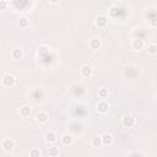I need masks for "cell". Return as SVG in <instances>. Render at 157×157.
<instances>
[{"instance_id": "6da1fadb", "label": "cell", "mask_w": 157, "mask_h": 157, "mask_svg": "<svg viewBox=\"0 0 157 157\" xmlns=\"http://www.w3.org/2000/svg\"><path fill=\"white\" fill-rule=\"evenodd\" d=\"M123 76L130 80H135L140 76V67L136 65H126L123 67Z\"/></svg>"}, {"instance_id": "7a4b0ae2", "label": "cell", "mask_w": 157, "mask_h": 157, "mask_svg": "<svg viewBox=\"0 0 157 157\" xmlns=\"http://www.w3.org/2000/svg\"><path fill=\"white\" fill-rule=\"evenodd\" d=\"M31 98H32L33 102L40 103V102H43L44 98H45V92H44L40 87H34V88H32V91H31Z\"/></svg>"}, {"instance_id": "3957f363", "label": "cell", "mask_w": 157, "mask_h": 157, "mask_svg": "<svg viewBox=\"0 0 157 157\" xmlns=\"http://www.w3.org/2000/svg\"><path fill=\"white\" fill-rule=\"evenodd\" d=\"M1 85L4 87H7V88H11L16 85V77L11 74H5L1 78Z\"/></svg>"}, {"instance_id": "277c9868", "label": "cell", "mask_w": 157, "mask_h": 157, "mask_svg": "<svg viewBox=\"0 0 157 157\" xmlns=\"http://www.w3.org/2000/svg\"><path fill=\"white\" fill-rule=\"evenodd\" d=\"M85 92H86V90H85V86L82 83H75V85L71 86V93L75 97L81 98V97L85 96Z\"/></svg>"}, {"instance_id": "5b68a950", "label": "cell", "mask_w": 157, "mask_h": 157, "mask_svg": "<svg viewBox=\"0 0 157 157\" xmlns=\"http://www.w3.org/2000/svg\"><path fill=\"white\" fill-rule=\"evenodd\" d=\"M135 124H136V120L131 115H124L121 118V126L125 129H131L135 126Z\"/></svg>"}, {"instance_id": "8992f818", "label": "cell", "mask_w": 157, "mask_h": 157, "mask_svg": "<svg viewBox=\"0 0 157 157\" xmlns=\"http://www.w3.org/2000/svg\"><path fill=\"white\" fill-rule=\"evenodd\" d=\"M80 75L85 78H90L92 77L93 75V67L90 65V64H83L81 67H80Z\"/></svg>"}, {"instance_id": "52a82bcc", "label": "cell", "mask_w": 157, "mask_h": 157, "mask_svg": "<svg viewBox=\"0 0 157 157\" xmlns=\"http://www.w3.org/2000/svg\"><path fill=\"white\" fill-rule=\"evenodd\" d=\"M1 148H2L5 152L12 151V150L15 148V142H13V140H11V139H9V137L2 139V140H1Z\"/></svg>"}, {"instance_id": "ba28073f", "label": "cell", "mask_w": 157, "mask_h": 157, "mask_svg": "<svg viewBox=\"0 0 157 157\" xmlns=\"http://www.w3.org/2000/svg\"><path fill=\"white\" fill-rule=\"evenodd\" d=\"M97 112L99 114H107L109 112V103L105 99H101L97 103Z\"/></svg>"}, {"instance_id": "9c48e42d", "label": "cell", "mask_w": 157, "mask_h": 157, "mask_svg": "<svg viewBox=\"0 0 157 157\" xmlns=\"http://www.w3.org/2000/svg\"><path fill=\"white\" fill-rule=\"evenodd\" d=\"M60 141L64 146H70L74 144V134L72 132H65L61 135L60 137Z\"/></svg>"}, {"instance_id": "30bf717a", "label": "cell", "mask_w": 157, "mask_h": 157, "mask_svg": "<svg viewBox=\"0 0 157 157\" xmlns=\"http://www.w3.org/2000/svg\"><path fill=\"white\" fill-rule=\"evenodd\" d=\"M88 45H90V48L92 50H98V49L102 48V39L99 37H93V38L90 39Z\"/></svg>"}, {"instance_id": "8fae6325", "label": "cell", "mask_w": 157, "mask_h": 157, "mask_svg": "<svg viewBox=\"0 0 157 157\" xmlns=\"http://www.w3.org/2000/svg\"><path fill=\"white\" fill-rule=\"evenodd\" d=\"M131 48H132L134 50H141V49H144V48H145V40L134 37V38L131 39Z\"/></svg>"}, {"instance_id": "7c38bea8", "label": "cell", "mask_w": 157, "mask_h": 157, "mask_svg": "<svg viewBox=\"0 0 157 157\" xmlns=\"http://www.w3.org/2000/svg\"><path fill=\"white\" fill-rule=\"evenodd\" d=\"M134 37L146 40V39L150 37V34H148V32H147L146 29H142V28H135V31H134Z\"/></svg>"}, {"instance_id": "4fadbf2b", "label": "cell", "mask_w": 157, "mask_h": 157, "mask_svg": "<svg viewBox=\"0 0 157 157\" xmlns=\"http://www.w3.org/2000/svg\"><path fill=\"white\" fill-rule=\"evenodd\" d=\"M94 25L98 27V28H105L108 26V18L105 16H98L96 17L94 20Z\"/></svg>"}, {"instance_id": "5bb4252c", "label": "cell", "mask_w": 157, "mask_h": 157, "mask_svg": "<svg viewBox=\"0 0 157 157\" xmlns=\"http://www.w3.org/2000/svg\"><path fill=\"white\" fill-rule=\"evenodd\" d=\"M36 120H37V123H39V124H45L48 120H49V115H48V113L47 112H38L37 114H36Z\"/></svg>"}, {"instance_id": "9a60e30c", "label": "cell", "mask_w": 157, "mask_h": 157, "mask_svg": "<svg viewBox=\"0 0 157 157\" xmlns=\"http://www.w3.org/2000/svg\"><path fill=\"white\" fill-rule=\"evenodd\" d=\"M18 114H20L21 118H28L31 115V107L28 104H23L22 107H20Z\"/></svg>"}, {"instance_id": "2e32d148", "label": "cell", "mask_w": 157, "mask_h": 157, "mask_svg": "<svg viewBox=\"0 0 157 157\" xmlns=\"http://www.w3.org/2000/svg\"><path fill=\"white\" fill-rule=\"evenodd\" d=\"M44 139L49 144H55L58 141V136H56V134L54 131H47L45 135H44Z\"/></svg>"}, {"instance_id": "e0dca14e", "label": "cell", "mask_w": 157, "mask_h": 157, "mask_svg": "<svg viewBox=\"0 0 157 157\" xmlns=\"http://www.w3.org/2000/svg\"><path fill=\"white\" fill-rule=\"evenodd\" d=\"M113 141H114V139H113V135H112V134L104 132V134L102 135L103 146H110V145H113Z\"/></svg>"}, {"instance_id": "ac0fdd59", "label": "cell", "mask_w": 157, "mask_h": 157, "mask_svg": "<svg viewBox=\"0 0 157 157\" xmlns=\"http://www.w3.org/2000/svg\"><path fill=\"white\" fill-rule=\"evenodd\" d=\"M82 131H83L82 124H78V123L70 124V132H72V134H81Z\"/></svg>"}, {"instance_id": "d6986e66", "label": "cell", "mask_w": 157, "mask_h": 157, "mask_svg": "<svg viewBox=\"0 0 157 157\" xmlns=\"http://www.w3.org/2000/svg\"><path fill=\"white\" fill-rule=\"evenodd\" d=\"M11 56H12V59H15V60H20V59H22V56H23V50H22L21 48H13L12 52H11Z\"/></svg>"}, {"instance_id": "ffe728a7", "label": "cell", "mask_w": 157, "mask_h": 157, "mask_svg": "<svg viewBox=\"0 0 157 157\" xmlns=\"http://www.w3.org/2000/svg\"><path fill=\"white\" fill-rule=\"evenodd\" d=\"M145 49H146V53L150 54V55L157 54V44H156V43H148V44L145 47Z\"/></svg>"}, {"instance_id": "44dd1931", "label": "cell", "mask_w": 157, "mask_h": 157, "mask_svg": "<svg viewBox=\"0 0 157 157\" xmlns=\"http://www.w3.org/2000/svg\"><path fill=\"white\" fill-rule=\"evenodd\" d=\"M98 97H99L101 99H107V98L109 97V90L105 88V87L99 88V90H98Z\"/></svg>"}, {"instance_id": "7402d4cb", "label": "cell", "mask_w": 157, "mask_h": 157, "mask_svg": "<svg viewBox=\"0 0 157 157\" xmlns=\"http://www.w3.org/2000/svg\"><path fill=\"white\" fill-rule=\"evenodd\" d=\"M91 145H92V147H96V148L102 147V146H103L102 136H96V137H93V139H92V141H91Z\"/></svg>"}, {"instance_id": "603a6c76", "label": "cell", "mask_w": 157, "mask_h": 157, "mask_svg": "<svg viewBox=\"0 0 157 157\" xmlns=\"http://www.w3.org/2000/svg\"><path fill=\"white\" fill-rule=\"evenodd\" d=\"M29 26V20L27 18V17H21L20 20H18V27L20 28H27Z\"/></svg>"}, {"instance_id": "cb8c5ba5", "label": "cell", "mask_w": 157, "mask_h": 157, "mask_svg": "<svg viewBox=\"0 0 157 157\" xmlns=\"http://www.w3.org/2000/svg\"><path fill=\"white\" fill-rule=\"evenodd\" d=\"M59 148L56 147V146H52V147H49L48 148V155L50 156V157H58L59 156Z\"/></svg>"}, {"instance_id": "d4e9b609", "label": "cell", "mask_w": 157, "mask_h": 157, "mask_svg": "<svg viewBox=\"0 0 157 157\" xmlns=\"http://www.w3.org/2000/svg\"><path fill=\"white\" fill-rule=\"evenodd\" d=\"M50 52V49L48 48V47H45V45H42V47H39L38 48V54L40 55V56H44L47 53H49Z\"/></svg>"}, {"instance_id": "484cf974", "label": "cell", "mask_w": 157, "mask_h": 157, "mask_svg": "<svg viewBox=\"0 0 157 157\" xmlns=\"http://www.w3.org/2000/svg\"><path fill=\"white\" fill-rule=\"evenodd\" d=\"M40 155H42V152H40L39 148H32L28 153L29 157H40Z\"/></svg>"}, {"instance_id": "4316f807", "label": "cell", "mask_w": 157, "mask_h": 157, "mask_svg": "<svg viewBox=\"0 0 157 157\" xmlns=\"http://www.w3.org/2000/svg\"><path fill=\"white\" fill-rule=\"evenodd\" d=\"M129 156H144L145 153L144 152H140V151H134V152H130V153H128Z\"/></svg>"}, {"instance_id": "83f0119b", "label": "cell", "mask_w": 157, "mask_h": 157, "mask_svg": "<svg viewBox=\"0 0 157 157\" xmlns=\"http://www.w3.org/2000/svg\"><path fill=\"white\" fill-rule=\"evenodd\" d=\"M0 9H1V10H5V9H6V1H5V0H1V4H0Z\"/></svg>"}, {"instance_id": "f1b7e54d", "label": "cell", "mask_w": 157, "mask_h": 157, "mask_svg": "<svg viewBox=\"0 0 157 157\" xmlns=\"http://www.w3.org/2000/svg\"><path fill=\"white\" fill-rule=\"evenodd\" d=\"M50 4H58L59 2V0H48Z\"/></svg>"}, {"instance_id": "f546056e", "label": "cell", "mask_w": 157, "mask_h": 157, "mask_svg": "<svg viewBox=\"0 0 157 157\" xmlns=\"http://www.w3.org/2000/svg\"><path fill=\"white\" fill-rule=\"evenodd\" d=\"M155 98H156V101H157V91H156V93H155Z\"/></svg>"}]
</instances>
